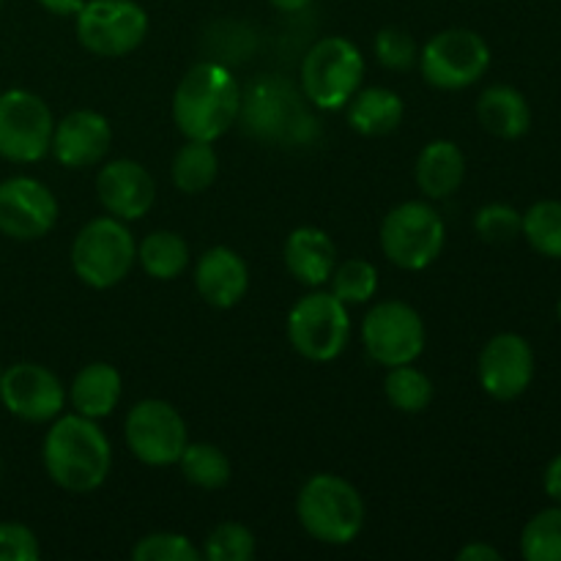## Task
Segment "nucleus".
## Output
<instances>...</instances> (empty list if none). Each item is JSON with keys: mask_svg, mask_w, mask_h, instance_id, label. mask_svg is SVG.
<instances>
[{"mask_svg": "<svg viewBox=\"0 0 561 561\" xmlns=\"http://www.w3.org/2000/svg\"><path fill=\"white\" fill-rule=\"evenodd\" d=\"M179 466L184 480L203 488V491H219V488L228 485L230 474H233L228 455L214 444H186Z\"/></svg>", "mask_w": 561, "mask_h": 561, "instance_id": "26", "label": "nucleus"}, {"mask_svg": "<svg viewBox=\"0 0 561 561\" xmlns=\"http://www.w3.org/2000/svg\"><path fill=\"white\" fill-rule=\"evenodd\" d=\"M126 444L131 455L146 466H173L190 444L186 422L164 400H140L126 414Z\"/></svg>", "mask_w": 561, "mask_h": 561, "instance_id": "12", "label": "nucleus"}, {"mask_svg": "<svg viewBox=\"0 0 561 561\" xmlns=\"http://www.w3.org/2000/svg\"><path fill=\"white\" fill-rule=\"evenodd\" d=\"M345 107H348L351 129L365 137L389 135V131L398 129L405 115L403 99L394 91H389V88H365V91H356Z\"/></svg>", "mask_w": 561, "mask_h": 561, "instance_id": "23", "label": "nucleus"}, {"mask_svg": "<svg viewBox=\"0 0 561 561\" xmlns=\"http://www.w3.org/2000/svg\"><path fill=\"white\" fill-rule=\"evenodd\" d=\"M389 403L403 414H422L433 403V381L422 370L411 365L389 367L387 381H383Z\"/></svg>", "mask_w": 561, "mask_h": 561, "instance_id": "28", "label": "nucleus"}, {"mask_svg": "<svg viewBox=\"0 0 561 561\" xmlns=\"http://www.w3.org/2000/svg\"><path fill=\"white\" fill-rule=\"evenodd\" d=\"M137 261L148 277L168 283L190 266V244L173 230H153L137 247Z\"/></svg>", "mask_w": 561, "mask_h": 561, "instance_id": "24", "label": "nucleus"}, {"mask_svg": "<svg viewBox=\"0 0 561 561\" xmlns=\"http://www.w3.org/2000/svg\"><path fill=\"white\" fill-rule=\"evenodd\" d=\"M268 3H272L274 9L288 11V14H296V11H305L307 5L312 3V0H268Z\"/></svg>", "mask_w": 561, "mask_h": 561, "instance_id": "39", "label": "nucleus"}, {"mask_svg": "<svg viewBox=\"0 0 561 561\" xmlns=\"http://www.w3.org/2000/svg\"><path fill=\"white\" fill-rule=\"evenodd\" d=\"M557 312H559V321H561V299H559V305H557Z\"/></svg>", "mask_w": 561, "mask_h": 561, "instance_id": "40", "label": "nucleus"}, {"mask_svg": "<svg viewBox=\"0 0 561 561\" xmlns=\"http://www.w3.org/2000/svg\"><path fill=\"white\" fill-rule=\"evenodd\" d=\"M201 557L203 553L192 546V540L175 531H157L137 540V546L131 548L135 561H197Z\"/></svg>", "mask_w": 561, "mask_h": 561, "instance_id": "33", "label": "nucleus"}, {"mask_svg": "<svg viewBox=\"0 0 561 561\" xmlns=\"http://www.w3.org/2000/svg\"><path fill=\"white\" fill-rule=\"evenodd\" d=\"M241 88L233 71L214 60L195 64L173 93V121L186 140L214 142L236 124Z\"/></svg>", "mask_w": 561, "mask_h": 561, "instance_id": "2", "label": "nucleus"}, {"mask_svg": "<svg viewBox=\"0 0 561 561\" xmlns=\"http://www.w3.org/2000/svg\"><path fill=\"white\" fill-rule=\"evenodd\" d=\"M520 225H524V214L510 203H488L474 217L477 236L488 244H510L520 236Z\"/></svg>", "mask_w": 561, "mask_h": 561, "instance_id": "31", "label": "nucleus"}, {"mask_svg": "<svg viewBox=\"0 0 561 561\" xmlns=\"http://www.w3.org/2000/svg\"><path fill=\"white\" fill-rule=\"evenodd\" d=\"M425 337L427 332L422 316L400 299L376 305L362 323L367 356L387 370L420 359V354L425 351Z\"/></svg>", "mask_w": 561, "mask_h": 561, "instance_id": "11", "label": "nucleus"}, {"mask_svg": "<svg viewBox=\"0 0 561 561\" xmlns=\"http://www.w3.org/2000/svg\"><path fill=\"white\" fill-rule=\"evenodd\" d=\"M55 118L42 96L22 88L0 93V157L16 164L38 162L49 153Z\"/></svg>", "mask_w": 561, "mask_h": 561, "instance_id": "10", "label": "nucleus"}, {"mask_svg": "<svg viewBox=\"0 0 561 561\" xmlns=\"http://www.w3.org/2000/svg\"><path fill=\"white\" fill-rule=\"evenodd\" d=\"M96 195L102 206L110 211V217L131 222V219L146 217L148 208L153 206L157 184H153L151 173L140 162H135V159H115V162L104 164L99 170Z\"/></svg>", "mask_w": 561, "mask_h": 561, "instance_id": "17", "label": "nucleus"}, {"mask_svg": "<svg viewBox=\"0 0 561 561\" xmlns=\"http://www.w3.org/2000/svg\"><path fill=\"white\" fill-rule=\"evenodd\" d=\"M542 488H546V493L553 502L561 504V455H557V458L548 463L546 474H542Z\"/></svg>", "mask_w": 561, "mask_h": 561, "instance_id": "37", "label": "nucleus"}, {"mask_svg": "<svg viewBox=\"0 0 561 561\" xmlns=\"http://www.w3.org/2000/svg\"><path fill=\"white\" fill-rule=\"evenodd\" d=\"M477 118L499 140H520L531 129L529 102L513 85L485 88L477 99Z\"/></svg>", "mask_w": 561, "mask_h": 561, "instance_id": "20", "label": "nucleus"}, {"mask_svg": "<svg viewBox=\"0 0 561 561\" xmlns=\"http://www.w3.org/2000/svg\"><path fill=\"white\" fill-rule=\"evenodd\" d=\"M44 11L49 14H58V16H77V11L85 5V0H38Z\"/></svg>", "mask_w": 561, "mask_h": 561, "instance_id": "38", "label": "nucleus"}, {"mask_svg": "<svg viewBox=\"0 0 561 561\" xmlns=\"http://www.w3.org/2000/svg\"><path fill=\"white\" fill-rule=\"evenodd\" d=\"M42 557L38 537L22 524H0V561H36Z\"/></svg>", "mask_w": 561, "mask_h": 561, "instance_id": "35", "label": "nucleus"}, {"mask_svg": "<svg viewBox=\"0 0 561 561\" xmlns=\"http://www.w3.org/2000/svg\"><path fill=\"white\" fill-rule=\"evenodd\" d=\"M0 376H3V370H0Z\"/></svg>", "mask_w": 561, "mask_h": 561, "instance_id": "42", "label": "nucleus"}, {"mask_svg": "<svg viewBox=\"0 0 561 561\" xmlns=\"http://www.w3.org/2000/svg\"><path fill=\"white\" fill-rule=\"evenodd\" d=\"M0 403L22 422H53L60 416L66 392L60 378L36 362H20L0 376Z\"/></svg>", "mask_w": 561, "mask_h": 561, "instance_id": "15", "label": "nucleus"}, {"mask_svg": "<svg viewBox=\"0 0 561 561\" xmlns=\"http://www.w3.org/2000/svg\"><path fill=\"white\" fill-rule=\"evenodd\" d=\"M219 173V157L211 142L186 140L173 157V184L184 195H197L214 184Z\"/></svg>", "mask_w": 561, "mask_h": 561, "instance_id": "25", "label": "nucleus"}, {"mask_svg": "<svg viewBox=\"0 0 561 561\" xmlns=\"http://www.w3.org/2000/svg\"><path fill=\"white\" fill-rule=\"evenodd\" d=\"M299 524L323 546H348L365 529L367 510L359 491L337 474H312L296 499Z\"/></svg>", "mask_w": 561, "mask_h": 561, "instance_id": "3", "label": "nucleus"}, {"mask_svg": "<svg viewBox=\"0 0 561 561\" xmlns=\"http://www.w3.org/2000/svg\"><path fill=\"white\" fill-rule=\"evenodd\" d=\"M203 557L208 561H250L255 557V537L247 526L228 520L208 535Z\"/></svg>", "mask_w": 561, "mask_h": 561, "instance_id": "32", "label": "nucleus"}, {"mask_svg": "<svg viewBox=\"0 0 561 561\" xmlns=\"http://www.w3.org/2000/svg\"><path fill=\"white\" fill-rule=\"evenodd\" d=\"M520 236L537 255L561 261V201H537L526 208Z\"/></svg>", "mask_w": 561, "mask_h": 561, "instance_id": "27", "label": "nucleus"}, {"mask_svg": "<svg viewBox=\"0 0 561 561\" xmlns=\"http://www.w3.org/2000/svg\"><path fill=\"white\" fill-rule=\"evenodd\" d=\"M351 318L332 290H316L294 305L288 316V340L296 354L310 362H332L348 345Z\"/></svg>", "mask_w": 561, "mask_h": 561, "instance_id": "9", "label": "nucleus"}, {"mask_svg": "<svg viewBox=\"0 0 561 561\" xmlns=\"http://www.w3.org/2000/svg\"><path fill=\"white\" fill-rule=\"evenodd\" d=\"M447 228L431 203L409 201L394 206L381 222V250L405 272H422L444 250Z\"/></svg>", "mask_w": 561, "mask_h": 561, "instance_id": "6", "label": "nucleus"}, {"mask_svg": "<svg viewBox=\"0 0 561 561\" xmlns=\"http://www.w3.org/2000/svg\"><path fill=\"white\" fill-rule=\"evenodd\" d=\"M422 77L438 91H463L491 69V47L469 27H447L422 47Z\"/></svg>", "mask_w": 561, "mask_h": 561, "instance_id": "7", "label": "nucleus"}, {"mask_svg": "<svg viewBox=\"0 0 561 561\" xmlns=\"http://www.w3.org/2000/svg\"><path fill=\"white\" fill-rule=\"evenodd\" d=\"M329 285H332V294L348 305H365L376 296L378 290V272L373 263L362 261V257H351V261L337 263L329 277Z\"/></svg>", "mask_w": 561, "mask_h": 561, "instance_id": "30", "label": "nucleus"}, {"mask_svg": "<svg viewBox=\"0 0 561 561\" xmlns=\"http://www.w3.org/2000/svg\"><path fill=\"white\" fill-rule=\"evenodd\" d=\"M477 378L493 400H518L535 381V351L529 340L515 332L488 340L477 359Z\"/></svg>", "mask_w": 561, "mask_h": 561, "instance_id": "13", "label": "nucleus"}, {"mask_svg": "<svg viewBox=\"0 0 561 561\" xmlns=\"http://www.w3.org/2000/svg\"><path fill=\"white\" fill-rule=\"evenodd\" d=\"M135 261L137 244L124 219H91L71 244V268L82 283L96 290H107L124 283Z\"/></svg>", "mask_w": 561, "mask_h": 561, "instance_id": "4", "label": "nucleus"}, {"mask_svg": "<svg viewBox=\"0 0 561 561\" xmlns=\"http://www.w3.org/2000/svg\"><path fill=\"white\" fill-rule=\"evenodd\" d=\"M195 288L206 305L230 310L250 288V268L230 247H211L195 263Z\"/></svg>", "mask_w": 561, "mask_h": 561, "instance_id": "18", "label": "nucleus"}, {"mask_svg": "<svg viewBox=\"0 0 561 561\" xmlns=\"http://www.w3.org/2000/svg\"><path fill=\"white\" fill-rule=\"evenodd\" d=\"M463 175L466 157L453 140L427 142L416 159V184H420L422 195L431 201H444V197L455 195L463 184Z\"/></svg>", "mask_w": 561, "mask_h": 561, "instance_id": "21", "label": "nucleus"}, {"mask_svg": "<svg viewBox=\"0 0 561 561\" xmlns=\"http://www.w3.org/2000/svg\"><path fill=\"white\" fill-rule=\"evenodd\" d=\"M376 55L378 60H381L383 69H392V71H409L411 66L420 60L414 36H411L405 27H398V25H389L378 31Z\"/></svg>", "mask_w": 561, "mask_h": 561, "instance_id": "34", "label": "nucleus"}, {"mask_svg": "<svg viewBox=\"0 0 561 561\" xmlns=\"http://www.w3.org/2000/svg\"><path fill=\"white\" fill-rule=\"evenodd\" d=\"M520 557L526 561H561V504L529 518L520 531Z\"/></svg>", "mask_w": 561, "mask_h": 561, "instance_id": "29", "label": "nucleus"}, {"mask_svg": "<svg viewBox=\"0 0 561 561\" xmlns=\"http://www.w3.org/2000/svg\"><path fill=\"white\" fill-rule=\"evenodd\" d=\"M0 5H3V0H0Z\"/></svg>", "mask_w": 561, "mask_h": 561, "instance_id": "41", "label": "nucleus"}, {"mask_svg": "<svg viewBox=\"0 0 561 561\" xmlns=\"http://www.w3.org/2000/svg\"><path fill=\"white\" fill-rule=\"evenodd\" d=\"M75 22L80 44L99 58L135 53L148 36V14L135 0H85Z\"/></svg>", "mask_w": 561, "mask_h": 561, "instance_id": "8", "label": "nucleus"}, {"mask_svg": "<svg viewBox=\"0 0 561 561\" xmlns=\"http://www.w3.org/2000/svg\"><path fill=\"white\" fill-rule=\"evenodd\" d=\"M285 268L290 277L299 279L307 288H321L329 283L334 266H337V247H334L332 236L321 228H310L301 225L285 241Z\"/></svg>", "mask_w": 561, "mask_h": 561, "instance_id": "19", "label": "nucleus"}, {"mask_svg": "<svg viewBox=\"0 0 561 561\" xmlns=\"http://www.w3.org/2000/svg\"><path fill=\"white\" fill-rule=\"evenodd\" d=\"M460 561H502V551L488 542H469L458 551Z\"/></svg>", "mask_w": 561, "mask_h": 561, "instance_id": "36", "label": "nucleus"}, {"mask_svg": "<svg viewBox=\"0 0 561 561\" xmlns=\"http://www.w3.org/2000/svg\"><path fill=\"white\" fill-rule=\"evenodd\" d=\"M124 392V378L107 362H93L82 367L71 381V405L88 420H102L115 411Z\"/></svg>", "mask_w": 561, "mask_h": 561, "instance_id": "22", "label": "nucleus"}, {"mask_svg": "<svg viewBox=\"0 0 561 561\" xmlns=\"http://www.w3.org/2000/svg\"><path fill=\"white\" fill-rule=\"evenodd\" d=\"M365 58L345 36H327L301 60V91L316 107L343 110L362 85Z\"/></svg>", "mask_w": 561, "mask_h": 561, "instance_id": "5", "label": "nucleus"}, {"mask_svg": "<svg viewBox=\"0 0 561 561\" xmlns=\"http://www.w3.org/2000/svg\"><path fill=\"white\" fill-rule=\"evenodd\" d=\"M113 142L110 121L96 110H75L55 124L49 151L64 168L80 170L99 164Z\"/></svg>", "mask_w": 561, "mask_h": 561, "instance_id": "16", "label": "nucleus"}, {"mask_svg": "<svg viewBox=\"0 0 561 561\" xmlns=\"http://www.w3.org/2000/svg\"><path fill=\"white\" fill-rule=\"evenodd\" d=\"M58 197L31 175L0 181V233L16 241H36L58 222Z\"/></svg>", "mask_w": 561, "mask_h": 561, "instance_id": "14", "label": "nucleus"}, {"mask_svg": "<svg viewBox=\"0 0 561 561\" xmlns=\"http://www.w3.org/2000/svg\"><path fill=\"white\" fill-rule=\"evenodd\" d=\"M42 460L55 485L69 493H91L107 480L113 449L96 420L60 414L44 436Z\"/></svg>", "mask_w": 561, "mask_h": 561, "instance_id": "1", "label": "nucleus"}]
</instances>
